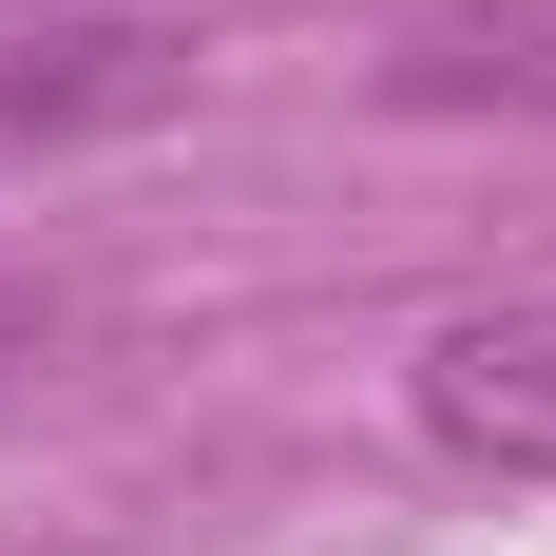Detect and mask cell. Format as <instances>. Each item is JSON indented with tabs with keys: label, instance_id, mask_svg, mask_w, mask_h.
<instances>
[{
	"label": "cell",
	"instance_id": "cell-1",
	"mask_svg": "<svg viewBox=\"0 0 556 556\" xmlns=\"http://www.w3.org/2000/svg\"><path fill=\"white\" fill-rule=\"evenodd\" d=\"M173 97H192V39H154V20H39V39H0V173L154 135Z\"/></svg>",
	"mask_w": 556,
	"mask_h": 556
},
{
	"label": "cell",
	"instance_id": "cell-2",
	"mask_svg": "<svg viewBox=\"0 0 556 556\" xmlns=\"http://www.w3.org/2000/svg\"><path fill=\"white\" fill-rule=\"evenodd\" d=\"M422 442L442 460H500V480H556V307H460L422 345Z\"/></svg>",
	"mask_w": 556,
	"mask_h": 556
},
{
	"label": "cell",
	"instance_id": "cell-3",
	"mask_svg": "<svg viewBox=\"0 0 556 556\" xmlns=\"http://www.w3.org/2000/svg\"><path fill=\"white\" fill-rule=\"evenodd\" d=\"M384 115H556V0H422L384 39Z\"/></svg>",
	"mask_w": 556,
	"mask_h": 556
}]
</instances>
